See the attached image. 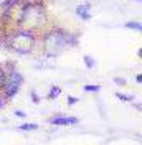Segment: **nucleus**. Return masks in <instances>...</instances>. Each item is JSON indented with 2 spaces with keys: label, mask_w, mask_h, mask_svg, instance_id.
I'll return each instance as SVG.
<instances>
[{
  "label": "nucleus",
  "mask_w": 142,
  "mask_h": 145,
  "mask_svg": "<svg viewBox=\"0 0 142 145\" xmlns=\"http://www.w3.org/2000/svg\"><path fill=\"white\" fill-rule=\"evenodd\" d=\"M76 13H78V17L83 18V20H89V18H91V13H89V3L78 5V7H76Z\"/></svg>",
  "instance_id": "f257e3e1"
},
{
  "label": "nucleus",
  "mask_w": 142,
  "mask_h": 145,
  "mask_svg": "<svg viewBox=\"0 0 142 145\" xmlns=\"http://www.w3.org/2000/svg\"><path fill=\"white\" fill-rule=\"evenodd\" d=\"M78 119L74 117H58V119H51V124L55 125H64V124H76Z\"/></svg>",
  "instance_id": "f03ea898"
},
{
  "label": "nucleus",
  "mask_w": 142,
  "mask_h": 145,
  "mask_svg": "<svg viewBox=\"0 0 142 145\" xmlns=\"http://www.w3.org/2000/svg\"><path fill=\"white\" fill-rule=\"evenodd\" d=\"M126 27L127 28H132V30H137V31H141V23L139 22H129V23H126Z\"/></svg>",
  "instance_id": "7ed1b4c3"
},
{
  "label": "nucleus",
  "mask_w": 142,
  "mask_h": 145,
  "mask_svg": "<svg viewBox=\"0 0 142 145\" xmlns=\"http://www.w3.org/2000/svg\"><path fill=\"white\" fill-rule=\"evenodd\" d=\"M20 129L22 130H36V125L35 124H25V125H22Z\"/></svg>",
  "instance_id": "20e7f679"
},
{
  "label": "nucleus",
  "mask_w": 142,
  "mask_h": 145,
  "mask_svg": "<svg viewBox=\"0 0 142 145\" xmlns=\"http://www.w3.org/2000/svg\"><path fill=\"white\" fill-rule=\"evenodd\" d=\"M84 61H86V66H88V68H93V66H94V61H93L91 56H84Z\"/></svg>",
  "instance_id": "39448f33"
},
{
  "label": "nucleus",
  "mask_w": 142,
  "mask_h": 145,
  "mask_svg": "<svg viewBox=\"0 0 142 145\" xmlns=\"http://www.w3.org/2000/svg\"><path fill=\"white\" fill-rule=\"evenodd\" d=\"M84 89H86V91H99V88H98V86H86Z\"/></svg>",
  "instance_id": "423d86ee"
},
{
  "label": "nucleus",
  "mask_w": 142,
  "mask_h": 145,
  "mask_svg": "<svg viewBox=\"0 0 142 145\" xmlns=\"http://www.w3.org/2000/svg\"><path fill=\"white\" fill-rule=\"evenodd\" d=\"M76 101H78V99H76V97H70V99H68V102H70V104H74Z\"/></svg>",
  "instance_id": "0eeeda50"
}]
</instances>
